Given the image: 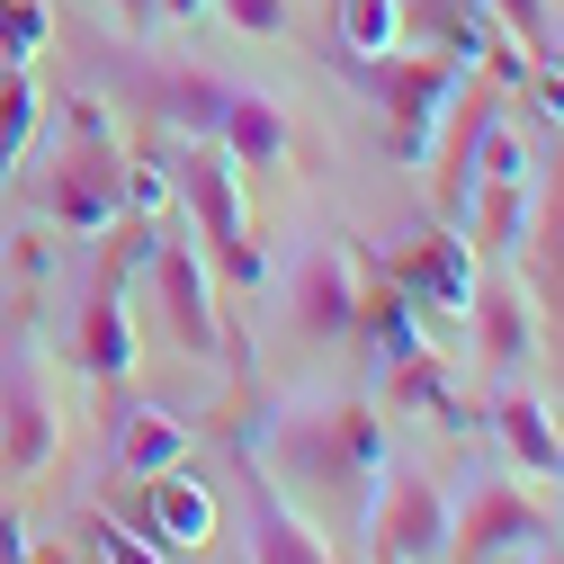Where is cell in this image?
<instances>
[{"label":"cell","mask_w":564,"mask_h":564,"mask_svg":"<svg viewBox=\"0 0 564 564\" xmlns=\"http://www.w3.org/2000/svg\"><path fill=\"white\" fill-rule=\"evenodd\" d=\"M73 349H82V368L99 386L134 377V314L117 296V278H90V296H82V323H73Z\"/></svg>","instance_id":"obj_17"},{"label":"cell","mask_w":564,"mask_h":564,"mask_svg":"<svg viewBox=\"0 0 564 564\" xmlns=\"http://www.w3.org/2000/svg\"><path fill=\"white\" fill-rule=\"evenodd\" d=\"M529 216H538V180H475L457 234H466L484 260H511V251L529 242Z\"/></svg>","instance_id":"obj_16"},{"label":"cell","mask_w":564,"mask_h":564,"mask_svg":"<svg viewBox=\"0 0 564 564\" xmlns=\"http://www.w3.org/2000/svg\"><path fill=\"white\" fill-rule=\"evenodd\" d=\"M492 440H502V457H520L538 484H564V431H555V412L538 386H492Z\"/></svg>","instance_id":"obj_14"},{"label":"cell","mask_w":564,"mask_h":564,"mask_svg":"<svg viewBox=\"0 0 564 564\" xmlns=\"http://www.w3.org/2000/svg\"><path fill=\"white\" fill-rule=\"evenodd\" d=\"M359 82L377 90V108H386V144H394V162H431V134H440V117H448V99L466 90V63L457 54H368L359 63Z\"/></svg>","instance_id":"obj_3"},{"label":"cell","mask_w":564,"mask_h":564,"mask_svg":"<svg viewBox=\"0 0 564 564\" xmlns=\"http://www.w3.org/2000/svg\"><path fill=\"white\" fill-rule=\"evenodd\" d=\"M484 10H492V19H502V28L529 45V63L564 54V45H555V0H484Z\"/></svg>","instance_id":"obj_27"},{"label":"cell","mask_w":564,"mask_h":564,"mask_svg":"<svg viewBox=\"0 0 564 564\" xmlns=\"http://www.w3.org/2000/svg\"><path fill=\"white\" fill-rule=\"evenodd\" d=\"M54 45V10L45 0H0V63H36Z\"/></svg>","instance_id":"obj_25"},{"label":"cell","mask_w":564,"mask_h":564,"mask_svg":"<svg viewBox=\"0 0 564 564\" xmlns=\"http://www.w3.org/2000/svg\"><path fill=\"white\" fill-rule=\"evenodd\" d=\"M225 10V28H242V36H288V0H216Z\"/></svg>","instance_id":"obj_32"},{"label":"cell","mask_w":564,"mask_h":564,"mask_svg":"<svg viewBox=\"0 0 564 564\" xmlns=\"http://www.w3.org/2000/svg\"><path fill=\"white\" fill-rule=\"evenodd\" d=\"M368 529L377 564H448V492L421 466H386L368 492Z\"/></svg>","instance_id":"obj_4"},{"label":"cell","mask_w":564,"mask_h":564,"mask_svg":"<svg viewBox=\"0 0 564 564\" xmlns=\"http://www.w3.org/2000/svg\"><path fill=\"white\" fill-rule=\"evenodd\" d=\"M349 332H359L377 359H412V349H431L421 340V305L403 296V278H359V314H349Z\"/></svg>","instance_id":"obj_18"},{"label":"cell","mask_w":564,"mask_h":564,"mask_svg":"<svg viewBox=\"0 0 564 564\" xmlns=\"http://www.w3.org/2000/svg\"><path fill=\"white\" fill-rule=\"evenodd\" d=\"M349 314H359V251L349 242H305V260H296V332L340 340Z\"/></svg>","instance_id":"obj_11"},{"label":"cell","mask_w":564,"mask_h":564,"mask_svg":"<svg viewBox=\"0 0 564 564\" xmlns=\"http://www.w3.org/2000/svg\"><path fill=\"white\" fill-rule=\"evenodd\" d=\"M54 466V394L36 368H0V475Z\"/></svg>","instance_id":"obj_12"},{"label":"cell","mask_w":564,"mask_h":564,"mask_svg":"<svg viewBox=\"0 0 564 564\" xmlns=\"http://www.w3.org/2000/svg\"><path fill=\"white\" fill-rule=\"evenodd\" d=\"M546 538H555V520L520 484H484V492H466V511H448V564H529Z\"/></svg>","instance_id":"obj_6"},{"label":"cell","mask_w":564,"mask_h":564,"mask_svg":"<svg viewBox=\"0 0 564 564\" xmlns=\"http://www.w3.org/2000/svg\"><path fill=\"white\" fill-rule=\"evenodd\" d=\"M36 206H45V225H63V234H108L126 216V162H117V144H108V134H99V144H73L45 171Z\"/></svg>","instance_id":"obj_8"},{"label":"cell","mask_w":564,"mask_h":564,"mask_svg":"<svg viewBox=\"0 0 564 564\" xmlns=\"http://www.w3.org/2000/svg\"><path fill=\"white\" fill-rule=\"evenodd\" d=\"M126 206L134 216H162L171 206V153H134L126 162Z\"/></svg>","instance_id":"obj_29"},{"label":"cell","mask_w":564,"mask_h":564,"mask_svg":"<svg viewBox=\"0 0 564 564\" xmlns=\"http://www.w3.org/2000/svg\"><path fill=\"white\" fill-rule=\"evenodd\" d=\"M403 10V36H431V45H448V28L466 19V0H394Z\"/></svg>","instance_id":"obj_31"},{"label":"cell","mask_w":564,"mask_h":564,"mask_svg":"<svg viewBox=\"0 0 564 564\" xmlns=\"http://www.w3.org/2000/svg\"><path fill=\"white\" fill-rule=\"evenodd\" d=\"M36 126H45V90L28 82V63H0V180L36 144Z\"/></svg>","instance_id":"obj_23"},{"label":"cell","mask_w":564,"mask_h":564,"mask_svg":"<svg viewBox=\"0 0 564 564\" xmlns=\"http://www.w3.org/2000/svg\"><path fill=\"white\" fill-rule=\"evenodd\" d=\"M386 412H431V421H448V431H466L457 377L431 359V349H412V359H386Z\"/></svg>","instance_id":"obj_21"},{"label":"cell","mask_w":564,"mask_h":564,"mask_svg":"<svg viewBox=\"0 0 564 564\" xmlns=\"http://www.w3.org/2000/svg\"><path fill=\"white\" fill-rule=\"evenodd\" d=\"M144 278H153V296H162L171 349H188V359H234V340H225V314H216V269L197 260V242L162 234Z\"/></svg>","instance_id":"obj_7"},{"label":"cell","mask_w":564,"mask_h":564,"mask_svg":"<svg viewBox=\"0 0 564 564\" xmlns=\"http://www.w3.org/2000/svg\"><path fill=\"white\" fill-rule=\"evenodd\" d=\"M28 555V529H19V511H0V564H19Z\"/></svg>","instance_id":"obj_34"},{"label":"cell","mask_w":564,"mask_h":564,"mask_svg":"<svg viewBox=\"0 0 564 564\" xmlns=\"http://www.w3.org/2000/svg\"><path fill=\"white\" fill-rule=\"evenodd\" d=\"M82 546H90L99 564H171L144 529H126V520H108V511H90V520H82Z\"/></svg>","instance_id":"obj_26"},{"label":"cell","mask_w":564,"mask_h":564,"mask_svg":"<svg viewBox=\"0 0 564 564\" xmlns=\"http://www.w3.org/2000/svg\"><path fill=\"white\" fill-rule=\"evenodd\" d=\"M144 529L162 555H197V546H216V492H206L188 466H171V475H144Z\"/></svg>","instance_id":"obj_13"},{"label":"cell","mask_w":564,"mask_h":564,"mask_svg":"<svg viewBox=\"0 0 564 564\" xmlns=\"http://www.w3.org/2000/svg\"><path fill=\"white\" fill-rule=\"evenodd\" d=\"M529 564H564V546H555V538H546V546H538V555H529Z\"/></svg>","instance_id":"obj_37"},{"label":"cell","mask_w":564,"mask_h":564,"mask_svg":"<svg viewBox=\"0 0 564 564\" xmlns=\"http://www.w3.org/2000/svg\"><path fill=\"white\" fill-rule=\"evenodd\" d=\"M394 278H403V296H412L421 314H457V323H466L475 278H484V251H475L457 225L431 216V234H412V251L394 260Z\"/></svg>","instance_id":"obj_9"},{"label":"cell","mask_w":564,"mask_h":564,"mask_svg":"<svg viewBox=\"0 0 564 564\" xmlns=\"http://www.w3.org/2000/svg\"><path fill=\"white\" fill-rule=\"evenodd\" d=\"M225 99H234V82L197 73V63H171V73H153V117L180 126V134H206V144H216V126H225Z\"/></svg>","instance_id":"obj_19"},{"label":"cell","mask_w":564,"mask_h":564,"mask_svg":"<svg viewBox=\"0 0 564 564\" xmlns=\"http://www.w3.org/2000/svg\"><path fill=\"white\" fill-rule=\"evenodd\" d=\"M529 278H538V314L564 332V162H555V188L529 216Z\"/></svg>","instance_id":"obj_22"},{"label":"cell","mask_w":564,"mask_h":564,"mask_svg":"<svg viewBox=\"0 0 564 564\" xmlns=\"http://www.w3.org/2000/svg\"><path fill=\"white\" fill-rule=\"evenodd\" d=\"M234 484H242V538H251V564H340L332 538L314 529V511L260 466V448L234 457Z\"/></svg>","instance_id":"obj_5"},{"label":"cell","mask_w":564,"mask_h":564,"mask_svg":"<svg viewBox=\"0 0 564 564\" xmlns=\"http://www.w3.org/2000/svg\"><path fill=\"white\" fill-rule=\"evenodd\" d=\"M475 180H538V153L520 144L502 117H492V126H484V144H475Z\"/></svg>","instance_id":"obj_28"},{"label":"cell","mask_w":564,"mask_h":564,"mask_svg":"<svg viewBox=\"0 0 564 564\" xmlns=\"http://www.w3.org/2000/svg\"><path fill=\"white\" fill-rule=\"evenodd\" d=\"M332 28H340V54H349V63H368V54H394V45H403V10H394V0H340Z\"/></svg>","instance_id":"obj_24"},{"label":"cell","mask_w":564,"mask_h":564,"mask_svg":"<svg viewBox=\"0 0 564 564\" xmlns=\"http://www.w3.org/2000/svg\"><path fill=\"white\" fill-rule=\"evenodd\" d=\"M216 144H225L242 171H278V162L296 153V126H288V108H278L269 90L234 82V99H225V126H216Z\"/></svg>","instance_id":"obj_15"},{"label":"cell","mask_w":564,"mask_h":564,"mask_svg":"<svg viewBox=\"0 0 564 564\" xmlns=\"http://www.w3.org/2000/svg\"><path fill=\"white\" fill-rule=\"evenodd\" d=\"M529 108H538V126H555L564 134V54H546V63H529Z\"/></svg>","instance_id":"obj_30"},{"label":"cell","mask_w":564,"mask_h":564,"mask_svg":"<svg viewBox=\"0 0 564 564\" xmlns=\"http://www.w3.org/2000/svg\"><path fill=\"white\" fill-rule=\"evenodd\" d=\"M386 412L377 403H288L260 440V466L278 484H296L305 502H340V511H368V492L386 475Z\"/></svg>","instance_id":"obj_1"},{"label":"cell","mask_w":564,"mask_h":564,"mask_svg":"<svg viewBox=\"0 0 564 564\" xmlns=\"http://www.w3.org/2000/svg\"><path fill=\"white\" fill-rule=\"evenodd\" d=\"M19 564H82V546H63V538H45V546H28Z\"/></svg>","instance_id":"obj_35"},{"label":"cell","mask_w":564,"mask_h":564,"mask_svg":"<svg viewBox=\"0 0 564 564\" xmlns=\"http://www.w3.org/2000/svg\"><path fill=\"white\" fill-rule=\"evenodd\" d=\"M171 188H180L188 225H197V260L216 269L225 288H260L269 251L251 242V216H242V162L225 144H206V134H188V144L171 153Z\"/></svg>","instance_id":"obj_2"},{"label":"cell","mask_w":564,"mask_h":564,"mask_svg":"<svg viewBox=\"0 0 564 564\" xmlns=\"http://www.w3.org/2000/svg\"><path fill=\"white\" fill-rule=\"evenodd\" d=\"M117 466L144 484V475H171V466H188V421H171L162 403H134L126 421H117Z\"/></svg>","instance_id":"obj_20"},{"label":"cell","mask_w":564,"mask_h":564,"mask_svg":"<svg viewBox=\"0 0 564 564\" xmlns=\"http://www.w3.org/2000/svg\"><path fill=\"white\" fill-rule=\"evenodd\" d=\"M10 269H19V278H45V242L19 234V242H10Z\"/></svg>","instance_id":"obj_33"},{"label":"cell","mask_w":564,"mask_h":564,"mask_svg":"<svg viewBox=\"0 0 564 564\" xmlns=\"http://www.w3.org/2000/svg\"><path fill=\"white\" fill-rule=\"evenodd\" d=\"M466 323H475V359H484L492 386L538 359V314H529V288H511V278H475Z\"/></svg>","instance_id":"obj_10"},{"label":"cell","mask_w":564,"mask_h":564,"mask_svg":"<svg viewBox=\"0 0 564 564\" xmlns=\"http://www.w3.org/2000/svg\"><path fill=\"white\" fill-rule=\"evenodd\" d=\"M117 10H126V28H153V19H162L153 0H117Z\"/></svg>","instance_id":"obj_36"}]
</instances>
